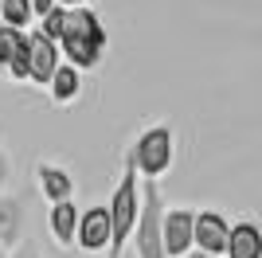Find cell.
Segmentation results:
<instances>
[{"label": "cell", "mask_w": 262, "mask_h": 258, "mask_svg": "<svg viewBox=\"0 0 262 258\" xmlns=\"http://www.w3.org/2000/svg\"><path fill=\"white\" fill-rule=\"evenodd\" d=\"M196 250V211L192 207H172L164 211V254L188 258Z\"/></svg>", "instance_id": "obj_5"}, {"label": "cell", "mask_w": 262, "mask_h": 258, "mask_svg": "<svg viewBox=\"0 0 262 258\" xmlns=\"http://www.w3.org/2000/svg\"><path fill=\"white\" fill-rule=\"evenodd\" d=\"M28 47V32H20V28H0V75H8V67L16 63V55Z\"/></svg>", "instance_id": "obj_14"}, {"label": "cell", "mask_w": 262, "mask_h": 258, "mask_svg": "<svg viewBox=\"0 0 262 258\" xmlns=\"http://www.w3.org/2000/svg\"><path fill=\"white\" fill-rule=\"evenodd\" d=\"M0 258H12V254H8V250H4V247H0Z\"/></svg>", "instance_id": "obj_22"}, {"label": "cell", "mask_w": 262, "mask_h": 258, "mask_svg": "<svg viewBox=\"0 0 262 258\" xmlns=\"http://www.w3.org/2000/svg\"><path fill=\"white\" fill-rule=\"evenodd\" d=\"M55 8H59L55 0H32V16H35V20H43V16H51Z\"/></svg>", "instance_id": "obj_17"}, {"label": "cell", "mask_w": 262, "mask_h": 258, "mask_svg": "<svg viewBox=\"0 0 262 258\" xmlns=\"http://www.w3.org/2000/svg\"><path fill=\"white\" fill-rule=\"evenodd\" d=\"M12 258H43V250L35 247V243H20V247L12 250Z\"/></svg>", "instance_id": "obj_18"}, {"label": "cell", "mask_w": 262, "mask_h": 258, "mask_svg": "<svg viewBox=\"0 0 262 258\" xmlns=\"http://www.w3.org/2000/svg\"><path fill=\"white\" fill-rule=\"evenodd\" d=\"M110 223H114V239H110L106 258H121V250L129 247L133 231H137V215H141V176L133 168L129 153L121 161V180L114 184V196H110Z\"/></svg>", "instance_id": "obj_2"}, {"label": "cell", "mask_w": 262, "mask_h": 258, "mask_svg": "<svg viewBox=\"0 0 262 258\" xmlns=\"http://www.w3.org/2000/svg\"><path fill=\"white\" fill-rule=\"evenodd\" d=\"M0 28H4V24H0Z\"/></svg>", "instance_id": "obj_24"}, {"label": "cell", "mask_w": 262, "mask_h": 258, "mask_svg": "<svg viewBox=\"0 0 262 258\" xmlns=\"http://www.w3.org/2000/svg\"><path fill=\"white\" fill-rule=\"evenodd\" d=\"M28 55H32V82L35 86H51V75L59 71V63H63L59 43L32 28V32H28Z\"/></svg>", "instance_id": "obj_8"}, {"label": "cell", "mask_w": 262, "mask_h": 258, "mask_svg": "<svg viewBox=\"0 0 262 258\" xmlns=\"http://www.w3.org/2000/svg\"><path fill=\"white\" fill-rule=\"evenodd\" d=\"M172 157H176V137H172V125H149L137 133L129 149V161L137 168L141 180H161L164 172L172 168Z\"/></svg>", "instance_id": "obj_4"}, {"label": "cell", "mask_w": 262, "mask_h": 258, "mask_svg": "<svg viewBox=\"0 0 262 258\" xmlns=\"http://www.w3.org/2000/svg\"><path fill=\"white\" fill-rule=\"evenodd\" d=\"M78 219H82V211L75 207V200L47 207V231H51V239L59 243V247H75V239H78Z\"/></svg>", "instance_id": "obj_10"}, {"label": "cell", "mask_w": 262, "mask_h": 258, "mask_svg": "<svg viewBox=\"0 0 262 258\" xmlns=\"http://www.w3.org/2000/svg\"><path fill=\"white\" fill-rule=\"evenodd\" d=\"M47 94H51L55 106H71V102L82 94V71H78V67H71V63H59V71L51 75Z\"/></svg>", "instance_id": "obj_13"}, {"label": "cell", "mask_w": 262, "mask_h": 258, "mask_svg": "<svg viewBox=\"0 0 262 258\" xmlns=\"http://www.w3.org/2000/svg\"><path fill=\"white\" fill-rule=\"evenodd\" d=\"M231 243V223L223 211H196V250L215 258H227Z\"/></svg>", "instance_id": "obj_7"}, {"label": "cell", "mask_w": 262, "mask_h": 258, "mask_svg": "<svg viewBox=\"0 0 262 258\" xmlns=\"http://www.w3.org/2000/svg\"><path fill=\"white\" fill-rule=\"evenodd\" d=\"M106 28H102L98 12L94 8H67V28H63V39H59V51H63V63L78 67L82 75L94 71L106 55Z\"/></svg>", "instance_id": "obj_1"}, {"label": "cell", "mask_w": 262, "mask_h": 258, "mask_svg": "<svg viewBox=\"0 0 262 258\" xmlns=\"http://www.w3.org/2000/svg\"><path fill=\"white\" fill-rule=\"evenodd\" d=\"M188 258H215V254H204V250H192Z\"/></svg>", "instance_id": "obj_21"}, {"label": "cell", "mask_w": 262, "mask_h": 258, "mask_svg": "<svg viewBox=\"0 0 262 258\" xmlns=\"http://www.w3.org/2000/svg\"><path fill=\"white\" fill-rule=\"evenodd\" d=\"M0 4H4V0H0Z\"/></svg>", "instance_id": "obj_23"}, {"label": "cell", "mask_w": 262, "mask_h": 258, "mask_svg": "<svg viewBox=\"0 0 262 258\" xmlns=\"http://www.w3.org/2000/svg\"><path fill=\"white\" fill-rule=\"evenodd\" d=\"M8 176H12V161H8V153L0 149V188L8 184Z\"/></svg>", "instance_id": "obj_19"}, {"label": "cell", "mask_w": 262, "mask_h": 258, "mask_svg": "<svg viewBox=\"0 0 262 258\" xmlns=\"http://www.w3.org/2000/svg\"><path fill=\"white\" fill-rule=\"evenodd\" d=\"M164 196L157 180H141V215H137V231H133L129 247L137 258H168L164 254Z\"/></svg>", "instance_id": "obj_3"}, {"label": "cell", "mask_w": 262, "mask_h": 258, "mask_svg": "<svg viewBox=\"0 0 262 258\" xmlns=\"http://www.w3.org/2000/svg\"><path fill=\"white\" fill-rule=\"evenodd\" d=\"M32 0H4L0 4V24H8V28H20L28 32V24H32Z\"/></svg>", "instance_id": "obj_15"}, {"label": "cell", "mask_w": 262, "mask_h": 258, "mask_svg": "<svg viewBox=\"0 0 262 258\" xmlns=\"http://www.w3.org/2000/svg\"><path fill=\"white\" fill-rule=\"evenodd\" d=\"M227 258H262V227L243 219L231 223V243H227Z\"/></svg>", "instance_id": "obj_12"}, {"label": "cell", "mask_w": 262, "mask_h": 258, "mask_svg": "<svg viewBox=\"0 0 262 258\" xmlns=\"http://www.w3.org/2000/svg\"><path fill=\"white\" fill-rule=\"evenodd\" d=\"M63 28H67V8H55L51 16H43V20H39V28H35V32H43L47 39H63Z\"/></svg>", "instance_id": "obj_16"}, {"label": "cell", "mask_w": 262, "mask_h": 258, "mask_svg": "<svg viewBox=\"0 0 262 258\" xmlns=\"http://www.w3.org/2000/svg\"><path fill=\"white\" fill-rule=\"evenodd\" d=\"M59 8H90V0H55Z\"/></svg>", "instance_id": "obj_20"}, {"label": "cell", "mask_w": 262, "mask_h": 258, "mask_svg": "<svg viewBox=\"0 0 262 258\" xmlns=\"http://www.w3.org/2000/svg\"><path fill=\"white\" fill-rule=\"evenodd\" d=\"M110 239H114V223H110V207L98 204V207H86L82 219H78V239L75 247L82 254H102L110 250Z\"/></svg>", "instance_id": "obj_6"}, {"label": "cell", "mask_w": 262, "mask_h": 258, "mask_svg": "<svg viewBox=\"0 0 262 258\" xmlns=\"http://www.w3.org/2000/svg\"><path fill=\"white\" fill-rule=\"evenodd\" d=\"M35 184H39V196L47 200V207H51V204H67V200L75 196L71 172H63L59 164H47V161L35 164Z\"/></svg>", "instance_id": "obj_9"}, {"label": "cell", "mask_w": 262, "mask_h": 258, "mask_svg": "<svg viewBox=\"0 0 262 258\" xmlns=\"http://www.w3.org/2000/svg\"><path fill=\"white\" fill-rule=\"evenodd\" d=\"M24 200L16 196H0V247L4 250H16L20 247V235H24Z\"/></svg>", "instance_id": "obj_11"}]
</instances>
